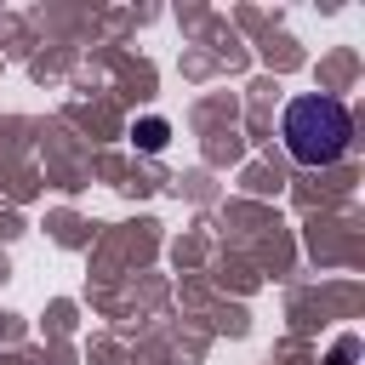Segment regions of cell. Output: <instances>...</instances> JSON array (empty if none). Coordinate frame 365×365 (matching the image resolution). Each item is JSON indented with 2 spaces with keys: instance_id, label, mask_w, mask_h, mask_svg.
Segmentation results:
<instances>
[{
  "instance_id": "2",
  "label": "cell",
  "mask_w": 365,
  "mask_h": 365,
  "mask_svg": "<svg viewBox=\"0 0 365 365\" xmlns=\"http://www.w3.org/2000/svg\"><path fill=\"white\" fill-rule=\"evenodd\" d=\"M131 137H137V148H143V154H160V148H165V137H171V125L148 114V120H137V125H131Z\"/></svg>"
},
{
  "instance_id": "1",
  "label": "cell",
  "mask_w": 365,
  "mask_h": 365,
  "mask_svg": "<svg viewBox=\"0 0 365 365\" xmlns=\"http://www.w3.org/2000/svg\"><path fill=\"white\" fill-rule=\"evenodd\" d=\"M279 143H285V154H291L297 165L325 171V165H336V160L348 154V143H354V114H348V103L331 97V91H302V97H291L285 114H279Z\"/></svg>"
}]
</instances>
